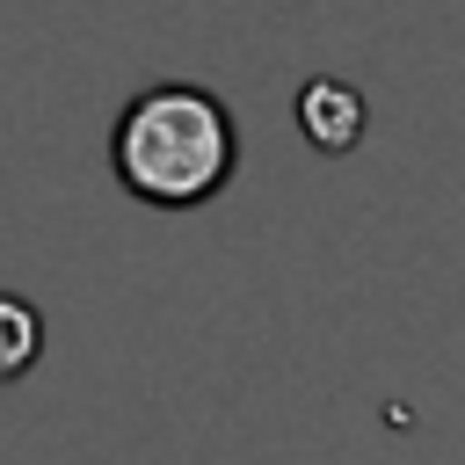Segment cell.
Returning <instances> with one entry per match:
<instances>
[{
	"instance_id": "1",
	"label": "cell",
	"mask_w": 465,
	"mask_h": 465,
	"mask_svg": "<svg viewBox=\"0 0 465 465\" xmlns=\"http://www.w3.org/2000/svg\"><path fill=\"white\" fill-rule=\"evenodd\" d=\"M240 160V138H232V116L218 94L189 87V80H160L145 87L116 131H109V167L116 182L138 196V203H160V211H189V203H211L225 189Z\"/></svg>"
},
{
	"instance_id": "2",
	"label": "cell",
	"mask_w": 465,
	"mask_h": 465,
	"mask_svg": "<svg viewBox=\"0 0 465 465\" xmlns=\"http://www.w3.org/2000/svg\"><path fill=\"white\" fill-rule=\"evenodd\" d=\"M298 124H305V138H312L320 153H349L356 131H363V102H356V87H341V80H312V87L298 94Z\"/></svg>"
},
{
	"instance_id": "3",
	"label": "cell",
	"mask_w": 465,
	"mask_h": 465,
	"mask_svg": "<svg viewBox=\"0 0 465 465\" xmlns=\"http://www.w3.org/2000/svg\"><path fill=\"white\" fill-rule=\"evenodd\" d=\"M36 349H44V320H36V305L15 298V291H0V385L22 378V371L36 363Z\"/></svg>"
}]
</instances>
